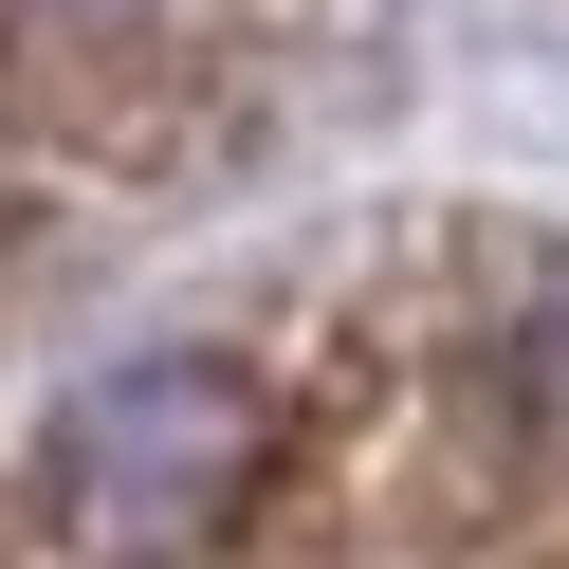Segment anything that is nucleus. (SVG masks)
Masks as SVG:
<instances>
[{"instance_id":"nucleus-1","label":"nucleus","mask_w":569,"mask_h":569,"mask_svg":"<svg viewBox=\"0 0 569 569\" xmlns=\"http://www.w3.org/2000/svg\"><path fill=\"white\" fill-rule=\"evenodd\" d=\"M38 478L92 569H202L276 478V386L239 349H129L38 422Z\"/></svg>"},{"instance_id":"nucleus-2","label":"nucleus","mask_w":569,"mask_h":569,"mask_svg":"<svg viewBox=\"0 0 569 569\" xmlns=\"http://www.w3.org/2000/svg\"><path fill=\"white\" fill-rule=\"evenodd\" d=\"M38 111L74 129V148H166V129H184V56L129 38V0H74V38L38 56Z\"/></svg>"},{"instance_id":"nucleus-3","label":"nucleus","mask_w":569,"mask_h":569,"mask_svg":"<svg viewBox=\"0 0 569 569\" xmlns=\"http://www.w3.org/2000/svg\"><path fill=\"white\" fill-rule=\"evenodd\" d=\"M0 569H19V551H0Z\"/></svg>"}]
</instances>
